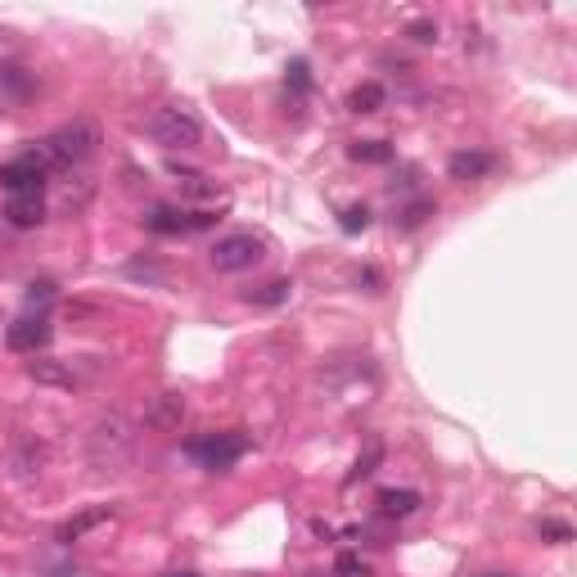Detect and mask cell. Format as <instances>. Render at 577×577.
Segmentation results:
<instances>
[{
	"label": "cell",
	"mask_w": 577,
	"mask_h": 577,
	"mask_svg": "<svg viewBox=\"0 0 577 577\" xmlns=\"http://www.w3.org/2000/svg\"><path fill=\"white\" fill-rule=\"evenodd\" d=\"M5 222L18 226V231L41 226V222H45V204H41V194H14V199L5 204Z\"/></svg>",
	"instance_id": "obj_9"
},
{
	"label": "cell",
	"mask_w": 577,
	"mask_h": 577,
	"mask_svg": "<svg viewBox=\"0 0 577 577\" xmlns=\"http://www.w3.org/2000/svg\"><path fill=\"white\" fill-rule=\"evenodd\" d=\"M537 532H542V542H551V546H569V542H573V528H569L564 519H542Z\"/></svg>",
	"instance_id": "obj_22"
},
{
	"label": "cell",
	"mask_w": 577,
	"mask_h": 577,
	"mask_svg": "<svg viewBox=\"0 0 577 577\" xmlns=\"http://www.w3.org/2000/svg\"><path fill=\"white\" fill-rule=\"evenodd\" d=\"M361 284H370V293H379L383 280H379V271H361Z\"/></svg>",
	"instance_id": "obj_28"
},
{
	"label": "cell",
	"mask_w": 577,
	"mask_h": 577,
	"mask_svg": "<svg viewBox=\"0 0 577 577\" xmlns=\"http://www.w3.org/2000/svg\"><path fill=\"white\" fill-rule=\"evenodd\" d=\"M185 452L204 464V469H231L248 452V438L239 429H231V433H199V438L185 443Z\"/></svg>",
	"instance_id": "obj_5"
},
{
	"label": "cell",
	"mask_w": 577,
	"mask_h": 577,
	"mask_svg": "<svg viewBox=\"0 0 577 577\" xmlns=\"http://www.w3.org/2000/svg\"><path fill=\"white\" fill-rule=\"evenodd\" d=\"M149 135L163 149H199L204 122L190 114V109H181V104H167V109H158V114L149 117Z\"/></svg>",
	"instance_id": "obj_4"
},
{
	"label": "cell",
	"mask_w": 577,
	"mask_h": 577,
	"mask_svg": "<svg viewBox=\"0 0 577 577\" xmlns=\"http://www.w3.org/2000/svg\"><path fill=\"white\" fill-rule=\"evenodd\" d=\"M379 461H383V443H379V438H370V443H365V452H361L356 464H352V473H347V487H352V482H361V478H370Z\"/></svg>",
	"instance_id": "obj_18"
},
{
	"label": "cell",
	"mask_w": 577,
	"mask_h": 577,
	"mask_svg": "<svg viewBox=\"0 0 577 577\" xmlns=\"http://www.w3.org/2000/svg\"><path fill=\"white\" fill-rule=\"evenodd\" d=\"M208 262L217 266V271H226V275H234V271H248V266H257L262 262V239L257 234H222L217 244H213V253H208Z\"/></svg>",
	"instance_id": "obj_6"
},
{
	"label": "cell",
	"mask_w": 577,
	"mask_h": 577,
	"mask_svg": "<svg viewBox=\"0 0 577 577\" xmlns=\"http://www.w3.org/2000/svg\"><path fill=\"white\" fill-rule=\"evenodd\" d=\"M429 217H433V199H415L411 208L397 213V226H402V231H415V226H424Z\"/></svg>",
	"instance_id": "obj_21"
},
{
	"label": "cell",
	"mask_w": 577,
	"mask_h": 577,
	"mask_svg": "<svg viewBox=\"0 0 577 577\" xmlns=\"http://www.w3.org/2000/svg\"><path fill=\"white\" fill-rule=\"evenodd\" d=\"M383 100H388V91H383L379 82H361V86L347 95V109H352V114H379Z\"/></svg>",
	"instance_id": "obj_16"
},
{
	"label": "cell",
	"mask_w": 577,
	"mask_h": 577,
	"mask_svg": "<svg viewBox=\"0 0 577 577\" xmlns=\"http://www.w3.org/2000/svg\"><path fill=\"white\" fill-rule=\"evenodd\" d=\"M172 577H194V573H172Z\"/></svg>",
	"instance_id": "obj_30"
},
{
	"label": "cell",
	"mask_w": 577,
	"mask_h": 577,
	"mask_svg": "<svg viewBox=\"0 0 577 577\" xmlns=\"http://www.w3.org/2000/svg\"><path fill=\"white\" fill-rule=\"evenodd\" d=\"M478 577H514V573H478Z\"/></svg>",
	"instance_id": "obj_29"
},
{
	"label": "cell",
	"mask_w": 577,
	"mask_h": 577,
	"mask_svg": "<svg viewBox=\"0 0 577 577\" xmlns=\"http://www.w3.org/2000/svg\"><path fill=\"white\" fill-rule=\"evenodd\" d=\"M0 91H5L9 100H32V95H36V77H32L27 68L5 64V68H0Z\"/></svg>",
	"instance_id": "obj_15"
},
{
	"label": "cell",
	"mask_w": 577,
	"mask_h": 577,
	"mask_svg": "<svg viewBox=\"0 0 577 577\" xmlns=\"http://www.w3.org/2000/svg\"><path fill=\"white\" fill-rule=\"evenodd\" d=\"M289 82H293V91H307V86H312V77H307V64H303V59H293V64H289Z\"/></svg>",
	"instance_id": "obj_27"
},
{
	"label": "cell",
	"mask_w": 577,
	"mask_h": 577,
	"mask_svg": "<svg viewBox=\"0 0 577 577\" xmlns=\"http://www.w3.org/2000/svg\"><path fill=\"white\" fill-rule=\"evenodd\" d=\"M50 298H55V284H50V280H32V284H27V303H32V307H36V303H50Z\"/></svg>",
	"instance_id": "obj_26"
},
{
	"label": "cell",
	"mask_w": 577,
	"mask_h": 577,
	"mask_svg": "<svg viewBox=\"0 0 577 577\" xmlns=\"http://www.w3.org/2000/svg\"><path fill=\"white\" fill-rule=\"evenodd\" d=\"M172 172L181 176V194H190V199H217L222 194V185L208 181L204 172H181V167H172Z\"/></svg>",
	"instance_id": "obj_17"
},
{
	"label": "cell",
	"mask_w": 577,
	"mask_h": 577,
	"mask_svg": "<svg viewBox=\"0 0 577 577\" xmlns=\"http://www.w3.org/2000/svg\"><path fill=\"white\" fill-rule=\"evenodd\" d=\"M339 226H343L347 234L365 231V226H370V208H365V204H347L343 213H339Z\"/></svg>",
	"instance_id": "obj_23"
},
{
	"label": "cell",
	"mask_w": 577,
	"mask_h": 577,
	"mask_svg": "<svg viewBox=\"0 0 577 577\" xmlns=\"http://www.w3.org/2000/svg\"><path fill=\"white\" fill-rule=\"evenodd\" d=\"M50 167H55V163H50L45 144L23 149L18 158H9V163L0 167V190H9V199H14V194H41V185H45Z\"/></svg>",
	"instance_id": "obj_3"
},
{
	"label": "cell",
	"mask_w": 577,
	"mask_h": 577,
	"mask_svg": "<svg viewBox=\"0 0 577 577\" xmlns=\"http://www.w3.org/2000/svg\"><path fill=\"white\" fill-rule=\"evenodd\" d=\"M5 343H9V352H41L50 343V325L41 316H23L5 330Z\"/></svg>",
	"instance_id": "obj_7"
},
{
	"label": "cell",
	"mask_w": 577,
	"mask_h": 577,
	"mask_svg": "<svg viewBox=\"0 0 577 577\" xmlns=\"http://www.w3.org/2000/svg\"><path fill=\"white\" fill-rule=\"evenodd\" d=\"M289 280H271V284H262V289H253L248 293V303H257V307H280V303H289Z\"/></svg>",
	"instance_id": "obj_20"
},
{
	"label": "cell",
	"mask_w": 577,
	"mask_h": 577,
	"mask_svg": "<svg viewBox=\"0 0 577 577\" xmlns=\"http://www.w3.org/2000/svg\"><path fill=\"white\" fill-rule=\"evenodd\" d=\"M181 420H185V397H176V393H163V397L149 406V415H144V424H149V429H163V433L181 429Z\"/></svg>",
	"instance_id": "obj_10"
},
{
	"label": "cell",
	"mask_w": 577,
	"mask_h": 577,
	"mask_svg": "<svg viewBox=\"0 0 577 577\" xmlns=\"http://www.w3.org/2000/svg\"><path fill=\"white\" fill-rule=\"evenodd\" d=\"M144 226L154 234H185L190 231V213H176V208H163L158 204V208L144 213Z\"/></svg>",
	"instance_id": "obj_14"
},
{
	"label": "cell",
	"mask_w": 577,
	"mask_h": 577,
	"mask_svg": "<svg viewBox=\"0 0 577 577\" xmlns=\"http://www.w3.org/2000/svg\"><path fill=\"white\" fill-rule=\"evenodd\" d=\"M334 569H339V577H370L365 560H361V555H352V551H343V555H339V564H334Z\"/></svg>",
	"instance_id": "obj_25"
},
{
	"label": "cell",
	"mask_w": 577,
	"mask_h": 577,
	"mask_svg": "<svg viewBox=\"0 0 577 577\" xmlns=\"http://www.w3.org/2000/svg\"><path fill=\"white\" fill-rule=\"evenodd\" d=\"M114 519V510L109 505H95V510H82L77 519H68L64 528H59V542H77V537H86L91 528H100V523H109Z\"/></svg>",
	"instance_id": "obj_13"
},
{
	"label": "cell",
	"mask_w": 577,
	"mask_h": 577,
	"mask_svg": "<svg viewBox=\"0 0 577 577\" xmlns=\"http://www.w3.org/2000/svg\"><path fill=\"white\" fill-rule=\"evenodd\" d=\"M406 36L420 41V45H429V41H438V23H433V18H415V23L406 27Z\"/></svg>",
	"instance_id": "obj_24"
},
{
	"label": "cell",
	"mask_w": 577,
	"mask_h": 577,
	"mask_svg": "<svg viewBox=\"0 0 577 577\" xmlns=\"http://www.w3.org/2000/svg\"><path fill=\"white\" fill-rule=\"evenodd\" d=\"M424 501H420V492L415 487H383L379 492V510L388 514V519H406V514H415Z\"/></svg>",
	"instance_id": "obj_11"
},
{
	"label": "cell",
	"mask_w": 577,
	"mask_h": 577,
	"mask_svg": "<svg viewBox=\"0 0 577 577\" xmlns=\"http://www.w3.org/2000/svg\"><path fill=\"white\" fill-rule=\"evenodd\" d=\"M86 452H91V464L95 469H122L135 452V424L126 415H100L91 424V438H86Z\"/></svg>",
	"instance_id": "obj_1"
},
{
	"label": "cell",
	"mask_w": 577,
	"mask_h": 577,
	"mask_svg": "<svg viewBox=\"0 0 577 577\" xmlns=\"http://www.w3.org/2000/svg\"><path fill=\"white\" fill-rule=\"evenodd\" d=\"M95 144H100V126L91 117H73L45 140V154L55 167H73V163H86L95 154Z\"/></svg>",
	"instance_id": "obj_2"
},
{
	"label": "cell",
	"mask_w": 577,
	"mask_h": 577,
	"mask_svg": "<svg viewBox=\"0 0 577 577\" xmlns=\"http://www.w3.org/2000/svg\"><path fill=\"white\" fill-rule=\"evenodd\" d=\"M347 154L356 163H393V144H383V140H356Z\"/></svg>",
	"instance_id": "obj_19"
},
{
	"label": "cell",
	"mask_w": 577,
	"mask_h": 577,
	"mask_svg": "<svg viewBox=\"0 0 577 577\" xmlns=\"http://www.w3.org/2000/svg\"><path fill=\"white\" fill-rule=\"evenodd\" d=\"M27 374H32L36 383H45V388H77V374H73V365H64V361H32Z\"/></svg>",
	"instance_id": "obj_12"
},
{
	"label": "cell",
	"mask_w": 577,
	"mask_h": 577,
	"mask_svg": "<svg viewBox=\"0 0 577 577\" xmlns=\"http://www.w3.org/2000/svg\"><path fill=\"white\" fill-rule=\"evenodd\" d=\"M492 167H496V158H492L487 149H461V154H452V158H447L452 181H482Z\"/></svg>",
	"instance_id": "obj_8"
}]
</instances>
